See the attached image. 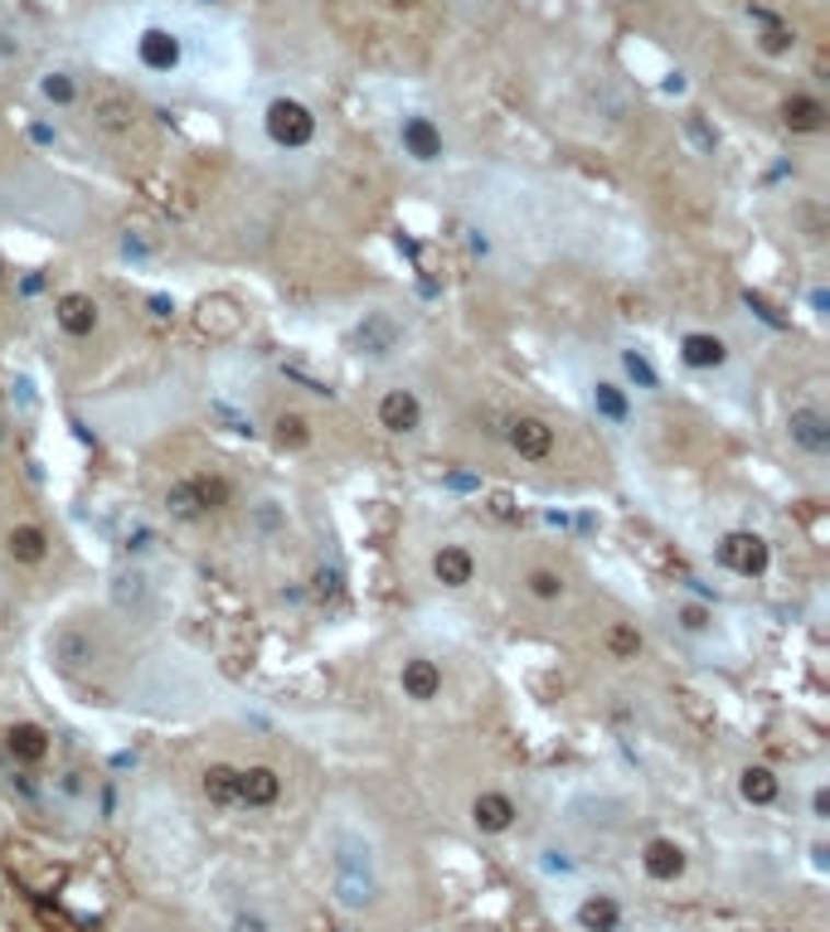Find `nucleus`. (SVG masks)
<instances>
[{
  "label": "nucleus",
  "instance_id": "nucleus-2",
  "mask_svg": "<svg viewBox=\"0 0 830 932\" xmlns=\"http://www.w3.org/2000/svg\"><path fill=\"white\" fill-rule=\"evenodd\" d=\"M73 112H83L88 137L117 156L151 146V112H146V103L137 97V88H127L122 78H93V83H83Z\"/></svg>",
  "mask_w": 830,
  "mask_h": 932
},
{
  "label": "nucleus",
  "instance_id": "nucleus-32",
  "mask_svg": "<svg viewBox=\"0 0 830 932\" xmlns=\"http://www.w3.org/2000/svg\"><path fill=\"white\" fill-rule=\"evenodd\" d=\"M229 932H273V923H267L263 913H253V908H243V913H233Z\"/></svg>",
  "mask_w": 830,
  "mask_h": 932
},
{
  "label": "nucleus",
  "instance_id": "nucleus-25",
  "mask_svg": "<svg viewBox=\"0 0 830 932\" xmlns=\"http://www.w3.org/2000/svg\"><path fill=\"white\" fill-rule=\"evenodd\" d=\"M777 792H782V782L772 768H743V778H738V796H743L748 806H772Z\"/></svg>",
  "mask_w": 830,
  "mask_h": 932
},
{
  "label": "nucleus",
  "instance_id": "nucleus-19",
  "mask_svg": "<svg viewBox=\"0 0 830 932\" xmlns=\"http://www.w3.org/2000/svg\"><path fill=\"white\" fill-rule=\"evenodd\" d=\"M515 816H520V806H515L506 792H481L476 806H471V821H476V830H486V836H506L515 826Z\"/></svg>",
  "mask_w": 830,
  "mask_h": 932
},
{
  "label": "nucleus",
  "instance_id": "nucleus-37",
  "mask_svg": "<svg viewBox=\"0 0 830 932\" xmlns=\"http://www.w3.org/2000/svg\"><path fill=\"white\" fill-rule=\"evenodd\" d=\"M544 870H558V874H574V860H564V850H544Z\"/></svg>",
  "mask_w": 830,
  "mask_h": 932
},
{
  "label": "nucleus",
  "instance_id": "nucleus-8",
  "mask_svg": "<svg viewBox=\"0 0 830 932\" xmlns=\"http://www.w3.org/2000/svg\"><path fill=\"white\" fill-rule=\"evenodd\" d=\"M787 437L802 457L821 462V457H830V413L821 403H796L787 413Z\"/></svg>",
  "mask_w": 830,
  "mask_h": 932
},
{
  "label": "nucleus",
  "instance_id": "nucleus-6",
  "mask_svg": "<svg viewBox=\"0 0 830 932\" xmlns=\"http://www.w3.org/2000/svg\"><path fill=\"white\" fill-rule=\"evenodd\" d=\"M506 442H510V452L520 457V462H534V467L554 462V452H558L554 423L540 418V413H510V418H506Z\"/></svg>",
  "mask_w": 830,
  "mask_h": 932
},
{
  "label": "nucleus",
  "instance_id": "nucleus-23",
  "mask_svg": "<svg viewBox=\"0 0 830 932\" xmlns=\"http://www.w3.org/2000/svg\"><path fill=\"white\" fill-rule=\"evenodd\" d=\"M78 88H83V78H73L69 69H54V73H39V83H35V93H39V103H49V107H69L78 103Z\"/></svg>",
  "mask_w": 830,
  "mask_h": 932
},
{
  "label": "nucleus",
  "instance_id": "nucleus-24",
  "mask_svg": "<svg viewBox=\"0 0 830 932\" xmlns=\"http://www.w3.org/2000/svg\"><path fill=\"white\" fill-rule=\"evenodd\" d=\"M588 399H592V413H598V418H608L612 428H626V423H632V403H626V394L616 384H608V379H598Z\"/></svg>",
  "mask_w": 830,
  "mask_h": 932
},
{
  "label": "nucleus",
  "instance_id": "nucleus-29",
  "mask_svg": "<svg viewBox=\"0 0 830 932\" xmlns=\"http://www.w3.org/2000/svg\"><path fill=\"white\" fill-rule=\"evenodd\" d=\"M602 646H608V656H612V660H636V656H642V646H646V642H642V632H636L632 622H612L608 632H602Z\"/></svg>",
  "mask_w": 830,
  "mask_h": 932
},
{
  "label": "nucleus",
  "instance_id": "nucleus-11",
  "mask_svg": "<svg viewBox=\"0 0 830 932\" xmlns=\"http://www.w3.org/2000/svg\"><path fill=\"white\" fill-rule=\"evenodd\" d=\"M399 146H403V156H408L413 165H437V161H442V151H447L442 127H437L428 112H408V117L399 122Z\"/></svg>",
  "mask_w": 830,
  "mask_h": 932
},
{
  "label": "nucleus",
  "instance_id": "nucleus-15",
  "mask_svg": "<svg viewBox=\"0 0 830 932\" xmlns=\"http://www.w3.org/2000/svg\"><path fill=\"white\" fill-rule=\"evenodd\" d=\"M826 122H830V107L816 93H792L782 103V127L796 131V137H816V131H826Z\"/></svg>",
  "mask_w": 830,
  "mask_h": 932
},
{
  "label": "nucleus",
  "instance_id": "nucleus-26",
  "mask_svg": "<svg viewBox=\"0 0 830 932\" xmlns=\"http://www.w3.org/2000/svg\"><path fill=\"white\" fill-rule=\"evenodd\" d=\"M578 923L588 928V932H616V923H622V908H616L608 894H592L588 904L578 908Z\"/></svg>",
  "mask_w": 830,
  "mask_h": 932
},
{
  "label": "nucleus",
  "instance_id": "nucleus-39",
  "mask_svg": "<svg viewBox=\"0 0 830 932\" xmlns=\"http://www.w3.org/2000/svg\"><path fill=\"white\" fill-rule=\"evenodd\" d=\"M30 137H35L39 146H49V141H54V131H49V127H44V122H39V127H30Z\"/></svg>",
  "mask_w": 830,
  "mask_h": 932
},
{
  "label": "nucleus",
  "instance_id": "nucleus-40",
  "mask_svg": "<svg viewBox=\"0 0 830 932\" xmlns=\"http://www.w3.org/2000/svg\"><path fill=\"white\" fill-rule=\"evenodd\" d=\"M0 447H5V413H0Z\"/></svg>",
  "mask_w": 830,
  "mask_h": 932
},
{
  "label": "nucleus",
  "instance_id": "nucleus-33",
  "mask_svg": "<svg viewBox=\"0 0 830 932\" xmlns=\"http://www.w3.org/2000/svg\"><path fill=\"white\" fill-rule=\"evenodd\" d=\"M710 622H714V612L710 608H680V626H685V632H710Z\"/></svg>",
  "mask_w": 830,
  "mask_h": 932
},
{
  "label": "nucleus",
  "instance_id": "nucleus-41",
  "mask_svg": "<svg viewBox=\"0 0 830 932\" xmlns=\"http://www.w3.org/2000/svg\"><path fill=\"white\" fill-rule=\"evenodd\" d=\"M471 5H486V0H471Z\"/></svg>",
  "mask_w": 830,
  "mask_h": 932
},
{
  "label": "nucleus",
  "instance_id": "nucleus-31",
  "mask_svg": "<svg viewBox=\"0 0 830 932\" xmlns=\"http://www.w3.org/2000/svg\"><path fill=\"white\" fill-rule=\"evenodd\" d=\"M622 369H626V379H632L636 389H660V375L650 369V359L642 350H622Z\"/></svg>",
  "mask_w": 830,
  "mask_h": 932
},
{
  "label": "nucleus",
  "instance_id": "nucleus-38",
  "mask_svg": "<svg viewBox=\"0 0 830 932\" xmlns=\"http://www.w3.org/2000/svg\"><path fill=\"white\" fill-rule=\"evenodd\" d=\"M826 307H830L826 287H816V291H811V311H816V317H826Z\"/></svg>",
  "mask_w": 830,
  "mask_h": 932
},
{
  "label": "nucleus",
  "instance_id": "nucleus-36",
  "mask_svg": "<svg viewBox=\"0 0 830 932\" xmlns=\"http://www.w3.org/2000/svg\"><path fill=\"white\" fill-rule=\"evenodd\" d=\"M146 307H151V317H155V321H171V317H175V301H171V297H151Z\"/></svg>",
  "mask_w": 830,
  "mask_h": 932
},
{
  "label": "nucleus",
  "instance_id": "nucleus-16",
  "mask_svg": "<svg viewBox=\"0 0 830 932\" xmlns=\"http://www.w3.org/2000/svg\"><path fill=\"white\" fill-rule=\"evenodd\" d=\"M5 554L15 559V564H25V568H35L49 559V530L35 520H20V525H10L5 530Z\"/></svg>",
  "mask_w": 830,
  "mask_h": 932
},
{
  "label": "nucleus",
  "instance_id": "nucleus-10",
  "mask_svg": "<svg viewBox=\"0 0 830 932\" xmlns=\"http://www.w3.org/2000/svg\"><path fill=\"white\" fill-rule=\"evenodd\" d=\"M374 418H379V428H384V433L413 437V433L423 428V399H418V389H408V384L384 389L379 403H374Z\"/></svg>",
  "mask_w": 830,
  "mask_h": 932
},
{
  "label": "nucleus",
  "instance_id": "nucleus-9",
  "mask_svg": "<svg viewBox=\"0 0 830 932\" xmlns=\"http://www.w3.org/2000/svg\"><path fill=\"white\" fill-rule=\"evenodd\" d=\"M350 345H355V355H365V359H389V355H399V345H403V321L394 317V311H365L360 325H355V335H350Z\"/></svg>",
  "mask_w": 830,
  "mask_h": 932
},
{
  "label": "nucleus",
  "instance_id": "nucleus-13",
  "mask_svg": "<svg viewBox=\"0 0 830 932\" xmlns=\"http://www.w3.org/2000/svg\"><path fill=\"white\" fill-rule=\"evenodd\" d=\"M399 690H403V700H413V704H433L437 694H442V666H437L433 656H408L399 666Z\"/></svg>",
  "mask_w": 830,
  "mask_h": 932
},
{
  "label": "nucleus",
  "instance_id": "nucleus-21",
  "mask_svg": "<svg viewBox=\"0 0 830 932\" xmlns=\"http://www.w3.org/2000/svg\"><path fill=\"white\" fill-rule=\"evenodd\" d=\"M685 864H690V860H685V850H680L676 840H666V836L650 840L646 855H642V870H646L656 884H676L680 874H685Z\"/></svg>",
  "mask_w": 830,
  "mask_h": 932
},
{
  "label": "nucleus",
  "instance_id": "nucleus-1",
  "mask_svg": "<svg viewBox=\"0 0 830 932\" xmlns=\"http://www.w3.org/2000/svg\"><path fill=\"white\" fill-rule=\"evenodd\" d=\"M83 49L112 78L165 93H239L249 83V44L219 15L171 0H131L88 20Z\"/></svg>",
  "mask_w": 830,
  "mask_h": 932
},
{
  "label": "nucleus",
  "instance_id": "nucleus-4",
  "mask_svg": "<svg viewBox=\"0 0 830 932\" xmlns=\"http://www.w3.org/2000/svg\"><path fill=\"white\" fill-rule=\"evenodd\" d=\"M331 894L345 913H365L379 904L384 879H379V845L360 826H335L331 836Z\"/></svg>",
  "mask_w": 830,
  "mask_h": 932
},
{
  "label": "nucleus",
  "instance_id": "nucleus-12",
  "mask_svg": "<svg viewBox=\"0 0 830 932\" xmlns=\"http://www.w3.org/2000/svg\"><path fill=\"white\" fill-rule=\"evenodd\" d=\"M54 325H59L69 341H88V335L103 325V311H97V301L88 297V291H64V297L54 301Z\"/></svg>",
  "mask_w": 830,
  "mask_h": 932
},
{
  "label": "nucleus",
  "instance_id": "nucleus-22",
  "mask_svg": "<svg viewBox=\"0 0 830 932\" xmlns=\"http://www.w3.org/2000/svg\"><path fill=\"white\" fill-rule=\"evenodd\" d=\"M54 660H59L64 670H78V666H88V660H97V642L88 632H78V626H69V632L54 636Z\"/></svg>",
  "mask_w": 830,
  "mask_h": 932
},
{
  "label": "nucleus",
  "instance_id": "nucleus-5",
  "mask_svg": "<svg viewBox=\"0 0 830 932\" xmlns=\"http://www.w3.org/2000/svg\"><path fill=\"white\" fill-rule=\"evenodd\" d=\"M233 500V481L219 476V471H195V476H181L171 491H165V515L181 525H199L215 510Z\"/></svg>",
  "mask_w": 830,
  "mask_h": 932
},
{
  "label": "nucleus",
  "instance_id": "nucleus-30",
  "mask_svg": "<svg viewBox=\"0 0 830 932\" xmlns=\"http://www.w3.org/2000/svg\"><path fill=\"white\" fill-rule=\"evenodd\" d=\"M205 796H209V802H219V806H239V768L215 762V768L205 772Z\"/></svg>",
  "mask_w": 830,
  "mask_h": 932
},
{
  "label": "nucleus",
  "instance_id": "nucleus-27",
  "mask_svg": "<svg viewBox=\"0 0 830 932\" xmlns=\"http://www.w3.org/2000/svg\"><path fill=\"white\" fill-rule=\"evenodd\" d=\"M273 437H277V447L283 452H301V447H311V423L301 418V413H277L273 418Z\"/></svg>",
  "mask_w": 830,
  "mask_h": 932
},
{
  "label": "nucleus",
  "instance_id": "nucleus-34",
  "mask_svg": "<svg viewBox=\"0 0 830 932\" xmlns=\"http://www.w3.org/2000/svg\"><path fill=\"white\" fill-rule=\"evenodd\" d=\"M685 127H690V137H694V146H700V151H704V156H714V151H719V137H714V131H710V127H704V122H700V117H690V122H685Z\"/></svg>",
  "mask_w": 830,
  "mask_h": 932
},
{
  "label": "nucleus",
  "instance_id": "nucleus-14",
  "mask_svg": "<svg viewBox=\"0 0 830 932\" xmlns=\"http://www.w3.org/2000/svg\"><path fill=\"white\" fill-rule=\"evenodd\" d=\"M433 578L452 592L471 588V583H476V554H471L466 544H437L433 549Z\"/></svg>",
  "mask_w": 830,
  "mask_h": 932
},
{
  "label": "nucleus",
  "instance_id": "nucleus-7",
  "mask_svg": "<svg viewBox=\"0 0 830 932\" xmlns=\"http://www.w3.org/2000/svg\"><path fill=\"white\" fill-rule=\"evenodd\" d=\"M714 559H719L728 574H738V578H762V574H768V564H772V544L762 534H753V530H734V534H724L719 544H714Z\"/></svg>",
  "mask_w": 830,
  "mask_h": 932
},
{
  "label": "nucleus",
  "instance_id": "nucleus-20",
  "mask_svg": "<svg viewBox=\"0 0 830 932\" xmlns=\"http://www.w3.org/2000/svg\"><path fill=\"white\" fill-rule=\"evenodd\" d=\"M277 796H283V778L273 768L263 762L239 768V806H277Z\"/></svg>",
  "mask_w": 830,
  "mask_h": 932
},
{
  "label": "nucleus",
  "instance_id": "nucleus-18",
  "mask_svg": "<svg viewBox=\"0 0 830 932\" xmlns=\"http://www.w3.org/2000/svg\"><path fill=\"white\" fill-rule=\"evenodd\" d=\"M5 748L15 762H25V768H39L44 758H49V728L30 724V718H20V724L5 728Z\"/></svg>",
  "mask_w": 830,
  "mask_h": 932
},
{
  "label": "nucleus",
  "instance_id": "nucleus-42",
  "mask_svg": "<svg viewBox=\"0 0 830 932\" xmlns=\"http://www.w3.org/2000/svg\"><path fill=\"white\" fill-rule=\"evenodd\" d=\"M0 273H5V263H0Z\"/></svg>",
  "mask_w": 830,
  "mask_h": 932
},
{
  "label": "nucleus",
  "instance_id": "nucleus-28",
  "mask_svg": "<svg viewBox=\"0 0 830 932\" xmlns=\"http://www.w3.org/2000/svg\"><path fill=\"white\" fill-rule=\"evenodd\" d=\"M524 592H530L534 602H558L568 592V578L558 574V568H530V574H524Z\"/></svg>",
  "mask_w": 830,
  "mask_h": 932
},
{
  "label": "nucleus",
  "instance_id": "nucleus-17",
  "mask_svg": "<svg viewBox=\"0 0 830 932\" xmlns=\"http://www.w3.org/2000/svg\"><path fill=\"white\" fill-rule=\"evenodd\" d=\"M680 359L690 369H724L728 365V341L714 331H685L680 335Z\"/></svg>",
  "mask_w": 830,
  "mask_h": 932
},
{
  "label": "nucleus",
  "instance_id": "nucleus-35",
  "mask_svg": "<svg viewBox=\"0 0 830 932\" xmlns=\"http://www.w3.org/2000/svg\"><path fill=\"white\" fill-rule=\"evenodd\" d=\"M743 301H748V307H753V311H758V317H762V321H768V325H772V331H782V325H787V321H782V317H777V311H772V307H768V301H762V297H758V291H743Z\"/></svg>",
  "mask_w": 830,
  "mask_h": 932
},
{
  "label": "nucleus",
  "instance_id": "nucleus-3",
  "mask_svg": "<svg viewBox=\"0 0 830 932\" xmlns=\"http://www.w3.org/2000/svg\"><path fill=\"white\" fill-rule=\"evenodd\" d=\"M253 122H257V137H263L267 156H277V161H307V156L321 151V137H325L321 112L301 93H291V88H273V93L257 103Z\"/></svg>",
  "mask_w": 830,
  "mask_h": 932
}]
</instances>
